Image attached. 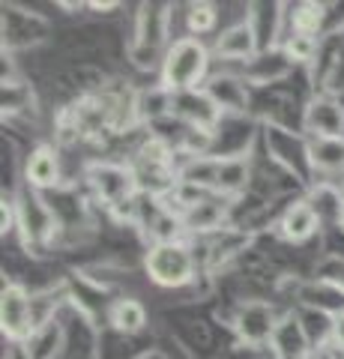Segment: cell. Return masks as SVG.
<instances>
[{
  "instance_id": "5b68a950",
  "label": "cell",
  "mask_w": 344,
  "mask_h": 359,
  "mask_svg": "<svg viewBox=\"0 0 344 359\" xmlns=\"http://www.w3.org/2000/svg\"><path fill=\"white\" fill-rule=\"evenodd\" d=\"M315 228H317V216H315L312 204H296V207H291V210H287V216H284V222H282L284 237L294 240V243L312 237Z\"/></svg>"
},
{
  "instance_id": "9a60e30c",
  "label": "cell",
  "mask_w": 344,
  "mask_h": 359,
  "mask_svg": "<svg viewBox=\"0 0 344 359\" xmlns=\"http://www.w3.org/2000/svg\"><path fill=\"white\" fill-rule=\"evenodd\" d=\"M341 222H344V207H341Z\"/></svg>"
},
{
  "instance_id": "30bf717a",
  "label": "cell",
  "mask_w": 344,
  "mask_h": 359,
  "mask_svg": "<svg viewBox=\"0 0 344 359\" xmlns=\"http://www.w3.org/2000/svg\"><path fill=\"white\" fill-rule=\"evenodd\" d=\"M213 25H216V13H213V6L198 4V6L188 9V30H192V33H207Z\"/></svg>"
},
{
  "instance_id": "277c9868",
  "label": "cell",
  "mask_w": 344,
  "mask_h": 359,
  "mask_svg": "<svg viewBox=\"0 0 344 359\" xmlns=\"http://www.w3.org/2000/svg\"><path fill=\"white\" fill-rule=\"evenodd\" d=\"M308 126H312L324 141H336L344 132V114L332 102H315L308 108Z\"/></svg>"
},
{
  "instance_id": "4fadbf2b",
  "label": "cell",
  "mask_w": 344,
  "mask_h": 359,
  "mask_svg": "<svg viewBox=\"0 0 344 359\" xmlns=\"http://www.w3.org/2000/svg\"><path fill=\"white\" fill-rule=\"evenodd\" d=\"M308 359H344V347H338V344H324V347H317V351L308 356Z\"/></svg>"
},
{
  "instance_id": "9c48e42d",
  "label": "cell",
  "mask_w": 344,
  "mask_h": 359,
  "mask_svg": "<svg viewBox=\"0 0 344 359\" xmlns=\"http://www.w3.org/2000/svg\"><path fill=\"white\" fill-rule=\"evenodd\" d=\"M312 162L317 168H326V171H332V168H341L344 165V144L336 138V141H324L320 138L317 144H312Z\"/></svg>"
},
{
  "instance_id": "8992f818",
  "label": "cell",
  "mask_w": 344,
  "mask_h": 359,
  "mask_svg": "<svg viewBox=\"0 0 344 359\" xmlns=\"http://www.w3.org/2000/svg\"><path fill=\"white\" fill-rule=\"evenodd\" d=\"M27 180L33 186H51L57 183V156L48 147H39L27 162Z\"/></svg>"
},
{
  "instance_id": "5bb4252c",
  "label": "cell",
  "mask_w": 344,
  "mask_h": 359,
  "mask_svg": "<svg viewBox=\"0 0 344 359\" xmlns=\"http://www.w3.org/2000/svg\"><path fill=\"white\" fill-rule=\"evenodd\" d=\"M332 335H336V344L344 347V314H338L336 323H332Z\"/></svg>"
},
{
  "instance_id": "7a4b0ae2",
  "label": "cell",
  "mask_w": 344,
  "mask_h": 359,
  "mask_svg": "<svg viewBox=\"0 0 344 359\" xmlns=\"http://www.w3.org/2000/svg\"><path fill=\"white\" fill-rule=\"evenodd\" d=\"M147 269H150L153 282H159L165 287L186 285L192 278V255H188L186 245L165 240L147 255Z\"/></svg>"
},
{
  "instance_id": "ba28073f",
  "label": "cell",
  "mask_w": 344,
  "mask_h": 359,
  "mask_svg": "<svg viewBox=\"0 0 344 359\" xmlns=\"http://www.w3.org/2000/svg\"><path fill=\"white\" fill-rule=\"evenodd\" d=\"M111 323H114L117 330H123V332H135L144 327V309H141V302L135 299H120L114 311H111Z\"/></svg>"
},
{
  "instance_id": "3957f363",
  "label": "cell",
  "mask_w": 344,
  "mask_h": 359,
  "mask_svg": "<svg viewBox=\"0 0 344 359\" xmlns=\"http://www.w3.org/2000/svg\"><path fill=\"white\" fill-rule=\"evenodd\" d=\"M0 320H4V332L9 339H25L30 332V299L18 285L4 287L0 297Z\"/></svg>"
},
{
  "instance_id": "6da1fadb",
  "label": "cell",
  "mask_w": 344,
  "mask_h": 359,
  "mask_svg": "<svg viewBox=\"0 0 344 359\" xmlns=\"http://www.w3.org/2000/svg\"><path fill=\"white\" fill-rule=\"evenodd\" d=\"M207 69V51L198 39H180L168 51L165 60V87L168 90H188Z\"/></svg>"
},
{
  "instance_id": "52a82bcc",
  "label": "cell",
  "mask_w": 344,
  "mask_h": 359,
  "mask_svg": "<svg viewBox=\"0 0 344 359\" xmlns=\"http://www.w3.org/2000/svg\"><path fill=\"white\" fill-rule=\"evenodd\" d=\"M219 54H225V57H249L252 48H254V39H252V30L246 25L240 27H231L225 36L219 39Z\"/></svg>"
},
{
  "instance_id": "7c38bea8",
  "label": "cell",
  "mask_w": 344,
  "mask_h": 359,
  "mask_svg": "<svg viewBox=\"0 0 344 359\" xmlns=\"http://www.w3.org/2000/svg\"><path fill=\"white\" fill-rule=\"evenodd\" d=\"M312 48H315V42L308 39L305 33H299V36H294V39H291V45H287V51H291L296 60H308V57H312Z\"/></svg>"
},
{
  "instance_id": "8fae6325",
  "label": "cell",
  "mask_w": 344,
  "mask_h": 359,
  "mask_svg": "<svg viewBox=\"0 0 344 359\" xmlns=\"http://www.w3.org/2000/svg\"><path fill=\"white\" fill-rule=\"evenodd\" d=\"M317 25H320V6H312V4L303 6V13L296 15V27L308 36V30H315Z\"/></svg>"
}]
</instances>
